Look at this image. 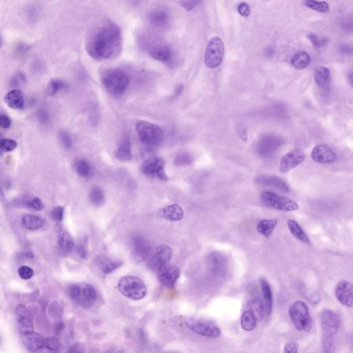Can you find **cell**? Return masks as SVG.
Instances as JSON below:
<instances>
[{"label": "cell", "mask_w": 353, "mask_h": 353, "mask_svg": "<svg viewBox=\"0 0 353 353\" xmlns=\"http://www.w3.org/2000/svg\"><path fill=\"white\" fill-rule=\"evenodd\" d=\"M299 350V345L295 341H291V342H288L284 346V353H296L298 352Z\"/></svg>", "instance_id": "52"}, {"label": "cell", "mask_w": 353, "mask_h": 353, "mask_svg": "<svg viewBox=\"0 0 353 353\" xmlns=\"http://www.w3.org/2000/svg\"><path fill=\"white\" fill-rule=\"evenodd\" d=\"M11 126V120L8 116L1 114L0 115V128L8 129Z\"/></svg>", "instance_id": "54"}, {"label": "cell", "mask_w": 353, "mask_h": 353, "mask_svg": "<svg viewBox=\"0 0 353 353\" xmlns=\"http://www.w3.org/2000/svg\"><path fill=\"white\" fill-rule=\"evenodd\" d=\"M103 87L112 96H122L129 85V77L120 68H110L101 75Z\"/></svg>", "instance_id": "3"}, {"label": "cell", "mask_w": 353, "mask_h": 353, "mask_svg": "<svg viewBox=\"0 0 353 353\" xmlns=\"http://www.w3.org/2000/svg\"><path fill=\"white\" fill-rule=\"evenodd\" d=\"M131 140L129 136L123 138L115 151V157L122 161H129L132 159Z\"/></svg>", "instance_id": "24"}, {"label": "cell", "mask_w": 353, "mask_h": 353, "mask_svg": "<svg viewBox=\"0 0 353 353\" xmlns=\"http://www.w3.org/2000/svg\"><path fill=\"white\" fill-rule=\"evenodd\" d=\"M122 48L121 30L117 24L108 20L93 30L87 42L88 53L98 60L117 57Z\"/></svg>", "instance_id": "1"}, {"label": "cell", "mask_w": 353, "mask_h": 353, "mask_svg": "<svg viewBox=\"0 0 353 353\" xmlns=\"http://www.w3.org/2000/svg\"><path fill=\"white\" fill-rule=\"evenodd\" d=\"M89 198H90L91 202L96 206H100L104 203V195L102 190L100 189V188H93L89 195Z\"/></svg>", "instance_id": "35"}, {"label": "cell", "mask_w": 353, "mask_h": 353, "mask_svg": "<svg viewBox=\"0 0 353 353\" xmlns=\"http://www.w3.org/2000/svg\"><path fill=\"white\" fill-rule=\"evenodd\" d=\"M77 252H78L79 255L81 257L84 258L87 256V250H86L85 247H83V246H80V247H78Z\"/></svg>", "instance_id": "56"}, {"label": "cell", "mask_w": 353, "mask_h": 353, "mask_svg": "<svg viewBox=\"0 0 353 353\" xmlns=\"http://www.w3.org/2000/svg\"><path fill=\"white\" fill-rule=\"evenodd\" d=\"M191 162H192V157L187 153L180 154V155L177 156L175 160V164L178 166H185L191 164Z\"/></svg>", "instance_id": "45"}, {"label": "cell", "mask_w": 353, "mask_h": 353, "mask_svg": "<svg viewBox=\"0 0 353 353\" xmlns=\"http://www.w3.org/2000/svg\"><path fill=\"white\" fill-rule=\"evenodd\" d=\"M136 131L140 141L147 145H159L164 138V132L160 127L145 121L137 123Z\"/></svg>", "instance_id": "8"}, {"label": "cell", "mask_w": 353, "mask_h": 353, "mask_svg": "<svg viewBox=\"0 0 353 353\" xmlns=\"http://www.w3.org/2000/svg\"><path fill=\"white\" fill-rule=\"evenodd\" d=\"M26 80V76L24 73H17L16 75L12 77L10 84L13 87H20L21 85L25 83Z\"/></svg>", "instance_id": "47"}, {"label": "cell", "mask_w": 353, "mask_h": 353, "mask_svg": "<svg viewBox=\"0 0 353 353\" xmlns=\"http://www.w3.org/2000/svg\"><path fill=\"white\" fill-rule=\"evenodd\" d=\"M305 157L304 152L302 149H296L283 156L279 164V171L282 173H289L301 164Z\"/></svg>", "instance_id": "15"}, {"label": "cell", "mask_w": 353, "mask_h": 353, "mask_svg": "<svg viewBox=\"0 0 353 353\" xmlns=\"http://www.w3.org/2000/svg\"><path fill=\"white\" fill-rule=\"evenodd\" d=\"M151 252L149 240L141 235H135L133 239L132 259L135 263H140L148 259Z\"/></svg>", "instance_id": "13"}, {"label": "cell", "mask_w": 353, "mask_h": 353, "mask_svg": "<svg viewBox=\"0 0 353 353\" xmlns=\"http://www.w3.org/2000/svg\"><path fill=\"white\" fill-rule=\"evenodd\" d=\"M186 327L196 334L201 336L208 337V338H217L220 336V328L210 321L196 319V318H187L185 320Z\"/></svg>", "instance_id": "9"}, {"label": "cell", "mask_w": 353, "mask_h": 353, "mask_svg": "<svg viewBox=\"0 0 353 353\" xmlns=\"http://www.w3.org/2000/svg\"><path fill=\"white\" fill-rule=\"evenodd\" d=\"M15 314H16L19 330L22 335L33 331V324L31 313L24 305H17L15 308Z\"/></svg>", "instance_id": "17"}, {"label": "cell", "mask_w": 353, "mask_h": 353, "mask_svg": "<svg viewBox=\"0 0 353 353\" xmlns=\"http://www.w3.org/2000/svg\"><path fill=\"white\" fill-rule=\"evenodd\" d=\"M173 252L166 245H160L156 248L151 255L149 256L148 266L151 269L157 270L159 267L170 262Z\"/></svg>", "instance_id": "14"}, {"label": "cell", "mask_w": 353, "mask_h": 353, "mask_svg": "<svg viewBox=\"0 0 353 353\" xmlns=\"http://www.w3.org/2000/svg\"><path fill=\"white\" fill-rule=\"evenodd\" d=\"M74 168L75 172L81 177H86L90 174V166L86 161L79 160L76 161Z\"/></svg>", "instance_id": "38"}, {"label": "cell", "mask_w": 353, "mask_h": 353, "mask_svg": "<svg viewBox=\"0 0 353 353\" xmlns=\"http://www.w3.org/2000/svg\"><path fill=\"white\" fill-rule=\"evenodd\" d=\"M142 173L151 177H157L162 180L168 179L164 170V161L162 158L152 157L147 159L141 166Z\"/></svg>", "instance_id": "11"}, {"label": "cell", "mask_w": 353, "mask_h": 353, "mask_svg": "<svg viewBox=\"0 0 353 353\" xmlns=\"http://www.w3.org/2000/svg\"><path fill=\"white\" fill-rule=\"evenodd\" d=\"M28 205H29L30 208L36 210H42L44 208H45L43 202H42V200L39 198H33L32 200H31V201L28 203Z\"/></svg>", "instance_id": "51"}, {"label": "cell", "mask_w": 353, "mask_h": 353, "mask_svg": "<svg viewBox=\"0 0 353 353\" xmlns=\"http://www.w3.org/2000/svg\"><path fill=\"white\" fill-rule=\"evenodd\" d=\"M291 321L298 331L308 332L312 327V321L307 305L302 301H296L289 308Z\"/></svg>", "instance_id": "5"}, {"label": "cell", "mask_w": 353, "mask_h": 353, "mask_svg": "<svg viewBox=\"0 0 353 353\" xmlns=\"http://www.w3.org/2000/svg\"><path fill=\"white\" fill-rule=\"evenodd\" d=\"M209 263L212 269L215 272H220L224 265V260L222 258V256L217 253H212L209 256Z\"/></svg>", "instance_id": "37"}, {"label": "cell", "mask_w": 353, "mask_h": 353, "mask_svg": "<svg viewBox=\"0 0 353 353\" xmlns=\"http://www.w3.org/2000/svg\"><path fill=\"white\" fill-rule=\"evenodd\" d=\"M257 319L253 312L250 310H245L241 317V326L244 331H252L257 326Z\"/></svg>", "instance_id": "32"}, {"label": "cell", "mask_w": 353, "mask_h": 353, "mask_svg": "<svg viewBox=\"0 0 353 353\" xmlns=\"http://www.w3.org/2000/svg\"><path fill=\"white\" fill-rule=\"evenodd\" d=\"M260 284L261 291H262L263 299L265 301V308L267 315H271L272 310H273V293H272L271 287L269 283L266 279L261 278L260 279Z\"/></svg>", "instance_id": "25"}, {"label": "cell", "mask_w": 353, "mask_h": 353, "mask_svg": "<svg viewBox=\"0 0 353 353\" xmlns=\"http://www.w3.org/2000/svg\"><path fill=\"white\" fill-rule=\"evenodd\" d=\"M58 140L60 142L61 145L66 149H70L73 146L71 138H70L67 133L61 131L58 133Z\"/></svg>", "instance_id": "44"}, {"label": "cell", "mask_w": 353, "mask_h": 353, "mask_svg": "<svg viewBox=\"0 0 353 353\" xmlns=\"http://www.w3.org/2000/svg\"><path fill=\"white\" fill-rule=\"evenodd\" d=\"M149 21L152 25L165 26L170 22V15L164 10H156L149 15Z\"/></svg>", "instance_id": "26"}, {"label": "cell", "mask_w": 353, "mask_h": 353, "mask_svg": "<svg viewBox=\"0 0 353 353\" xmlns=\"http://www.w3.org/2000/svg\"><path fill=\"white\" fill-rule=\"evenodd\" d=\"M18 274L21 278L27 280V279L32 278L33 275H34V272H33L32 268H30V267L23 266L19 268Z\"/></svg>", "instance_id": "46"}, {"label": "cell", "mask_w": 353, "mask_h": 353, "mask_svg": "<svg viewBox=\"0 0 353 353\" xmlns=\"http://www.w3.org/2000/svg\"><path fill=\"white\" fill-rule=\"evenodd\" d=\"M261 200L265 206L281 211L291 212L299 209L298 203L294 200L269 191H264L261 193Z\"/></svg>", "instance_id": "7"}, {"label": "cell", "mask_w": 353, "mask_h": 353, "mask_svg": "<svg viewBox=\"0 0 353 353\" xmlns=\"http://www.w3.org/2000/svg\"><path fill=\"white\" fill-rule=\"evenodd\" d=\"M117 288L122 296L133 300H142L147 293L145 282L133 275L123 277L119 279Z\"/></svg>", "instance_id": "4"}, {"label": "cell", "mask_w": 353, "mask_h": 353, "mask_svg": "<svg viewBox=\"0 0 353 353\" xmlns=\"http://www.w3.org/2000/svg\"><path fill=\"white\" fill-rule=\"evenodd\" d=\"M64 208L62 206H57L52 210L51 216L52 219L57 222H60L64 217Z\"/></svg>", "instance_id": "49"}, {"label": "cell", "mask_w": 353, "mask_h": 353, "mask_svg": "<svg viewBox=\"0 0 353 353\" xmlns=\"http://www.w3.org/2000/svg\"><path fill=\"white\" fill-rule=\"evenodd\" d=\"M3 45V38L2 36H1V34H0V49H1V47H2Z\"/></svg>", "instance_id": "59"}, {"label": "cell", "mask_w": 353, "mask_h": 353, "mask_svg": "<svg viewBox=\"0 0 353 353\" xmlns=\"http://www.w3.org/2000/svg\"><path fill=\"white\" fill-rule=\"evenodd\" d=\"M23 226L30 231H36L40 229L45 224V219L41 217L35 215H26L22 217Z\"/></svg>", "instance_id": "29"}, {"label": "cell", "mask_w": 353, "mask_h": 353, "mask_svg": "<svg viewBox=\"0 0 353 353\" xmlns=\"http://www.w3.org/2000/svg\"><path fill=\"white\" fill-rule=\"evenodd\" d=\"M0 200L2 202L4 201L5 200L4 194H3L2 189H1V186H0Z\"/></svg>", "instance_id": "58"}, {"label": "cell", "mask_w": 353, "mask_h": 353, "mask_svg": "<svg viewBox=\"0 0 353 353\" xmlns=\"http://www.w3.org/2000/svg\"><path fill=\"white\" fill-rule=\"evenodd\" d=\"M314 80L318 87L321 89H326L331 82V72L328 68L322 66H317L313 71Z\"/></svg>", "instance_id": "22"}, {"label": "cell", "mask_w": 353, "mask_h": 353, "mask_svg": "<svg viewBox=\"0 0 353 353\" xmlns=\"http://www.w3.org/2000/svg\"><path fill=\"white\" fill-rule=\"evenodd\" d=\"M98 263L103 273L109 274L117 269L122 265V263L118 261L112 260L108 257H100L98 259Z\"/></svg>", "instance_id": "33"}, {"label": "cell", "mask_w": 353, "mask_h": 353, "mask_svg": "<svg viewBox=\"0 0 353 353\" xmlns=\"http://www.w3.org/2000/svg\"><path fill=\"white\" fill-rule=\"evenodd\" d=\"M159 282L169 289H173L177 279L180 277V270L175 265L168 262L159 267L157 270Z\"/></svg>", "instance_id": "12"}, {"label": "cell", "mask_w": 353, "mask_h": 353, "mask_svg": "<svg viewBox=\"0 0 353 353\" xmlns=\"http://www.w3.org/2000/svg\"><path fill=\"white\" fill-rule=\"evenodd\" d=\"M322 348L324 353L334 351L335 338L340 326L338 315L329 309H324L320 314Z\"/></svg>", "instance_id": "2"}, {"label": "cell", "mask_w": 353, "mask_h": 353, "mask_svg": "<svg viewBox=\"0 0 353 353\" xmlns=\"http://www.w3.org/2000/svg\"><path fill=\"white\" fill-rule=\"evenodd\" d=\"M224 54V45L222 39L215 37L209 41L205 54L207 67L215 68L222 63Z\"/></svg>", "instance_id": "10"}, {"label": "cell", "mask_w": 353, "mask_h": 353, "mask_svg": "<svg viewBox=\"0 0 353 353\" xmlns=\"http://www.w3.org/2000/svg\"><path fill=\"white\" fill-rule=\"evenodd\" d=\"M151 57L161 62H169L173 58V51L168 46H157L151 49L149 52Z\"/></svg>", "instance_id": "23"}, {"label": "cell", "mask_w": 353, "mask_h": 353, "mask_svg": "<svg viewBox=\"0 0 353 353\" xmlns=\"http://www.w3.org/2000/svg\"><path fill=\"white\" fill-rule=\"evenodd\" d=\"M202 0H182L180 4L188 11H191L200 3Z\"/></svg>", "instance_id": "48"}, {"label": "cell", "mask_w": 353, "mask_h": 353, "mask_svg": "<svg viewBox=\"0 0 353 353\" xmlns=\"http://www.w3.org/2000/svg\"><path fill=\"white\" fill-rule=\"evenodd\" d=\"M5 103L13 109H22L24 106V93L20 90L10 91L4 96Z\"/></svg>", "instance_id": "21"}, {"label": "cell", "mask_w": 353, "mask_h": 353, "mask_svg": "<svg viewBox=\"0 0 353 353\" xmlns=\"http://www.w3.org/2000/svg\"><path fill=\"white\" fill-rule=\"evenodd\" d=\"M310 61V57L308 52L299 51L293 55L291 63L296 69L303 70L308 67Z\"/></svg>", "instance_id": "30"}, {"label": "cell", "mask_w": 353, "mask_h": 353, "mask_svg": "<svg viewBox=\"0 0 353 353\" xmlns=\"http://www.w3.org/2000/svg\"><path fill=\"white\" fill-rule=\"evenodd\" d=\"M32 47V45H28L25 42H17L14 48V55L17 57H22L26 55Z\"/></svg>", "instance_id": "40"}, {"label": "cell", "mask_w": 353, "mask_h": 353, "mask_svg": "<svg viewBox=\"0 0 353 353\" xmlns=\"http://www.w3.org/2000/svg\"><path fill=\"white\" fill-rule=\"evenodd\" d=\"M335 297L342 305L353 308V285L347 280H342L335 288Z\"/></svg>", "instance_id": "16"}, {"label": "cell", "mask_w": 353, "mask_h": 353, "mask_svg": "<svg viewBox=\"0 0 353 353\" xmlns=\"http://www.w3.org/2000/svg\"><path fill=\"white\" fill-rule=\"evenodd\" d=\"M249 306L251 311L253 312L257 320L261 321L264 317L265 306L260 299L258 298L252 299L249 302Z\"/></svg>", "instance_id": "34"}, {"label": "cell", "mask_w": 353, "mask_h": 353, "mask_svg": "<svg viewBox=\"0 0 353 353\" xmlns=\"http://www.w3.org/2000/svg\"><path fill=\"white\" fill-rule=\"evenodd\" d=\"M305 6L309 8L319 12V13H327L329 10V5L326 1H319L317 0H306Z\"/></svg>", "instance_id": "36"}, {"label": "cell", "mask_w": 353, "mask_h": 353, "mask_svg": "<svg viewBox=\"0 0 353 353\" xmlns=\"http://www.w3.org/2000/svg\"><path fill=\"white\" fill-rule=\"evenodd\" d=\"M16 141L11 139H1L0 140V151L9 152L17 148Z\"/></svg>", "instance_id": "42"}, {"label": "cell", "mask_w": 353, "mask_h": 353, "mask_svg": "<svg viewBox=\"0 0 353 353\" xmlns=\"http://www.w3.org/2000/svg\"><path fill=\"white\" fill-rule=\"evenodd\" d=\"M44 348L49 349V351L57 352V351H61L62 345H61L60 341L57 338L52 337L45 339V347Z\"/></svg>", "instance_id": "41"}, {"label": "cell", "mask_w": 353, "mask_h": 353, "mask_svg": "<svg viewBox=\"0 0 353 353\" xmlns=\"http://www.w3.org/2000/svg\"><path fill=\"white\" fill-rule=\"evenodd\" d=\"M311 157L314 161L320 164L333 162L337 157L333 149L324 145L316 146L315 148L312 149Z\"/></svg>", "instance_id": "18"}, {"label": "cell", "mask_w": 353, "mask_h": 353, "mask_svg": "<svg viewBox=\"0 0 353 353\" xmlns=\"http://www.w3.org/2000/svg\"><path fill=\"white\" fill-rule=\"evenodd\" d=\"M66 84L59 80H52L49 82L48 86V93L50 96H55L56 93L66 88Z\"/></svg>", "instance_id": "39"}, {"label": "cell", "mask_w": 353, "mask_h": 353, "mask_svg": "<svg viewBox=\"0 0 353 353\" xmlns=\"http://www.w3.org/2000/svg\"><path fill=\"white\" fill-rule=\"evenodd\" d=\"M25 13L26 17H27L28 21L30 22H36L40 16V12H39L38 8L34 5H30L26 7Z\"/></svg>", "instance_id": "43"}, {"label": "cell", "mask_w": 353, "mask_h": 353, "mask_svg": "<svg viewBox=\"0 0 353 353\" xmlns=\"http://www.w3.org/2000/svg\"><path fill=\"white\" fill-rule=\"evenodd\" d=\"M54 229L57 234V243L59 249L65 252H70L74 248V242L71 235L59 222L56 223Z\"/></svg>", "instance_id": "19"}, {"label": "cell", "mask_w": 353, "mask_h": 353, "mask_svg": "<svg viewBox=\"0 0 353 353\" xmlns=\"http://www.w3.org/2000/svg\"><path fill=\"white\" fill-rule=\"evenodd\" d=\"M288 227H289V231H291L292 235H294L300 241L308 244V245L311 244V242H310L308 235L302 229L300 225L296 221L293 220V219H290L288 222Z\"/></svg>", "instance_id": "28"}, {"label": "cell", "mask_w": 353, "mask_h": 353, "mask_svg": "<svg viewBox=\"0 0 353 353\" xmlns=\"http://www.w3.org/2000/svg\"><path fill=\"white\" fill-rule=\"evenodd\" d=\"M22 337L23 344L30 351H38L45 347V339L34 331L22 334Z\"/></svg>", "instance_id": "20"}, {"label": "cell", "mask_w": 353, "mask_h": 353, "mask_svg": "<svg viewBox=\"0 0 353 353\" xmlns=\"http://www.w3.org/2000/svg\"><path fill=\"white\" fill-rule=\"evenodd\" d=\"M239 13L244 17H249L251 14V8L247 3H240L238 8Z\"/></svg>", "instance_id": "53"}, {"label": "cell", "mask_w": 353, "mask_h": 353, "mask_svg": "<svg viewBox=\"0 0 353 353\" xmlns=\"http://www.w3.org/2000/svg\"><path fill=\"white\" fill-rule=\"evenodd\" d=\"M183 89H184L183 86H182V85L178 86V87H177L176 88V89H175V96L177 97V96H180L181 93H182V91H183Z\"/></svg>", "instance_id": "57"}, {"label": "cell", "mask_w": 353, "mask_h": 353, "mask_svg": "<svg viewBox=\"0 0 353 353\" xmlns=\"http://www.w3.org/2000/svg\"><path fill=\"white\" fill-rule=\"evenodd\" d=\"M277 225V219H262L260 222H258L257 225V231L260 234L263 235L265 238H268L273 233L274 229L276 227Z\"/></svg>", "instance_id": "31"}, {"label": "cell", "mask_w": 353, "mask_h": 353, "mask_svg": "<svg viewBox=\"0 0 353 353\" xmlns=\"http://www.w3.org/2000/svg\"><path fill=\"white\" fill-rule=\"evenodd\" d=\"M162 215L168 220L177 222L183 218L184 210L180 205L172 204L162 209Z\"/></svg>", "instance_id": "27"}, {"label": "cell", "mask_w": 353, "mask_h": 353, "mask_svg": "<svg viewBox=\"0 0 353 353\" xmlns=\"http://www.w3.org/2000/svg\"><path fill=\"white\" fill-rule=\"evenodd\" d=\"M68 294L73 301L85 309L91 308L97 300L96 290L87 283H79L70 286Z\"/></svg>", "instance_id": "6"}, {"label": "cell", "mask_w": 353, "mask_h": 353, "mask_svg": "<svg viewBox=\"0 0 353 353\" xmlns=\"http://www.w3.org/2000/svg\"><path fill=\"white\" fill-rule=\"evenodd\" d=\"M308 38L314 47H317V48H320L326 44V39H319L315 35L309 34Z\"/></svg>", "instance_id": "50"}, {"label": "cell", "mask_w": 353, "mask_h": 353, "mask_svg": "<svg viewBox=\"0 0 353 353\" xmlns=\"http://www.w3.org/2000/svg\"><path fill=\"white\" fill-rule=\"evenodd\" d=\"M38 116L39 121H40V122L45 124V123L48 122L49 115L48 112L46 111V110H40V111L38 112Z\"/></svg>", "instance_id": "55"}]
</instances>
